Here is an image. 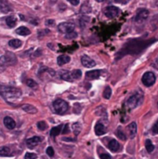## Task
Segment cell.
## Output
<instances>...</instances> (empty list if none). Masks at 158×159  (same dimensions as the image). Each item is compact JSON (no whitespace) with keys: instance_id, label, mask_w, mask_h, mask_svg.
Listing matches in <instances>:
<instances>
[{"instance_id":"74e56055","label":"cell","mask_w":158,"mask_h":159,"mask_svg":"<svg viewBox=\"0 0 158 159\" xmlns=\"http://www.w3.org/2000/svg\"><path fill=\"white\" fill-rule=\"evenodd\" d=\"M58 0H50V2H52V3H56Z\"/></svg>"},{"instance_id":"1f68e13d","label":"cell","mask_w":158,"mask_h":159,"mask_svg":"<svg viewBox=\"0 0 158 159\" xmlns=\"http://www.w3.org/2000/svg\"><path fill=\"white\" fill-rule=\"evenodd\" d=\"M77 36V34L74 32V31H73V32H71V33H69V34H66L65 35V37L67 39H72V38H74V37H76Z\"/></svg>"},{"instance_id":"f35d334b","label":"cell","mask_w":158,"mask_h":159,"mask_svg":"<svg viewBox=\"0 0 158 159\" xmlns=\"http://www.w3.org/2000/svg\"><path fill=\"white\" fill-rule=\"evenodd\" d=\"M95 1H97V2H102L103 0H95Z\"/></svg>"},{"instance_id":"ffe728a7","label":"cell","mask_w":158,"mask_h":159,"mask_svg":"<svg viewBox=\"0 0 158 159\" xmlns=\"http://www.w3.org/2000/svg\"><path fill=\"white\" fill-rule=\"evenodd\" d=\"M6 23H7V25H8V27L13 28V27H15V25H16L17 20H16V18H15V17H13V16H8V17L6 18Z\"/></svg>"},{"instance_id":"836d02e7","label":"cell","mask_w":158,"mask_h":159,"mask_svg":"<svg viewBox=\"0 0 158 159\" xmlns=\"http://www.w3.org/2000/svg\"><path fill=\"white\" fill-rule=\"evenodd\" d=\"M47 156H50V157H52L54 156V150H53V148L52 147H47Z\"/></svg>"},{"instance_id":"4dcf8cb0","label":"cell","mask_w":158,"mask_h":159,"mask_svg":"<svg viewBox=\"0 0 158 159\" xmlns=\"http://www.w3.org/2000/svg\"><path fill=\"white\" fill-rule=\"evenodd\" d=\"M36 158H37V156L33 153H26L24 156V159H36Z\"/></svg>"},{"instance_id":"83f0119b","label":"cell","mask_w":158,"mask_h":159,"mask_svg":"<svg viewBox=\"0 0 158 159\" xmlns=\"http://www.w3.org/2000/svg\"><path fill=\"white\" fill-rule=\"evenodd\" d=\"M116 135L117 136L120 138L121 140H123V141H126V135H125V133H124L123 131H122V129L119 128L118 129H117V131H116Z\"/></svg>"},{"instance_id":"3957f363","label":"cell","mask_w":158,"mask_h":159,"mask_svg":"<svg viewBox=\"0 0 158 159\" xmlns=\"http://www.w3.org/2000/svg\"><path fill=\"white\" fill-rule=\"evenodd\" d=\"M52 107H53V110L56 114L59 115H63L65 112H67L68 110V103L63 101V100H56L53 103H52Z\"/></svg>"},{"instance_id":"2e32d148","label":"cell","mask_w":158,"mask_h":159,"mask_svg":"<svg viewBox=\"0 0 158 159\" xmlns=\"http://www.w3.org/2000/svg\"><path fill=\"white\" fill-rule=\"evenodd\" d=\"M95 133L98 135V136H102L105 133V128L102 123H98L95 126Z\"/></svg>"},{"instance_id":"8992f818","label":"cell","mask_w":158,"mask_h":159,"mask_svg":"<svg viewBox=\"0 0 158 159\" xmlns=\"http://www.w3.org/2000/svg\"><path fill=\"white\" fill-rule=\"evenodd\" d=\"M119 12H120L119 8L116 7H113V6H109L104 9V14L106 15V17H108L110 19L116 17L119 14Z\"/></svg>"},{"instance_id":"5bb4252c","label":"cell","mask_w":158,"mask_h":159,"mask_svg":"<svg viewBox=\"0 0 158 159\" xmlns=\"http://www.w3.org/2000/svg\"><path fill=\"white\" fill-rule=\"evenodd\" d=\"M108 148L113 152H117L119 149H120V144H119L118 142L116 141V140H112V141H110V142L108 143Z\"/></svg>"},{"instance_id":"603a6c76","label":"cell","mask_w":158,"mask_h":159,"mask_svg":"<svg viewBox=\"0 0 158 159\" xmlns=\"http://www.w3.org/2000/svg\"><path fill=\"white\" fill-rule=\"evenodd\" d=\"M11 156L10 149L7 146H3L0 148V156Z\"/></svg>"},{"instance_id":"ac0fdd59","label":"cell","mask_w":158,"mask_h":159,"mask_svg":"<svg viewBox=\"0 0 158 159\" xmlns=\"http://www.w3.org/2000/svg\"><path fill=\"white\" fill-rule=\"evenodd\" d=\"M22 109L24 110L25 112L29 114H36L37 113V109L35 107H33V105H30V104H23L22 106Z\"/></svg>"},{"instance_id":"e0dca14e","label":"cell","mask_w":158,"mask_h":159,"mask_svg":"<svg viewBox=\"0 0 158 159\" xmlns=\"http://www.w3.org/2000/svg\"><path fill=\"white\" fill-rule=\"evenodd\" d=\"M128 129H129V133H130V138L133 139L136 136L137 133V124L136 122H132L128 125Z\"/></svg>"},{"instance_id":"4316f807","label":"cell","mask_w":158,"mask_h":159,"mask_svg":"<svg viewBox=\"0 0 158 159\" xmlns=\"http://www.w3.org/2000/svg\"><path fill=\"white\" fill-rule=\"evenodd\" d=\"M71 74H72L73 79H79L81 77V76H82V72H81L80 70H74V71L71 73Z\"/></svg>"},{"instance_id":"9a60e30c","label":"cell","mask_w":158,"mask_h":159,"mask_svg":"<svg viewBox=\"0 0 158 159\" xmlns=\"http://www.w3.org/2000/svg\"><path fill=\"white\" fill-rule=\"evenodd\" d=\"M71 60V58L69 57L68 55H61L58 57V59H57V62H58L59 65H64L66 63H68Z\"/></svg>"},{"instance_id":"8d00e7d4","label":"cell","mask_w":158,"mask_h":159,"mask_svg":"<svg viewBox=\"0 0 158 159\" xmlns=\"http://www.w3.org/2000/svg\"><path fill=\"white\" fill-rule=\"evenodd\" d=\"M61 132H63V134L68 133V132H69V126H68V125H65V126H64V128H63V130Z\"/></svg>"},{"instance_id":"44dd1931","label":"cell","mask_w":158,"mask_h":159,"mask_svg":"<svg viewBox=\"0 0 158 159\" xmlns=\"http://www.w3.org/2000/svg\"><path fill=\"white\" fill-rule=\"evenodd\" d=\"M22 45V41L19 40V39H11V40H9V42H8V46L11 47V48H13V49L21 48Z\"/></svg>"},{"instance_id":"30bf717a","label":"cell","mask_w":158,"mask_h":159,"mask_svg":"<svg viewBox=\"0 0 158 159\" xmlns=\"http://www.w3.org/2000/svg\"><path fill=\"white\" fill-rule=\"evenodd\" d=\"M139 101H140V96H138V94H134L129 97V99L127 100V104L130 108H135L139 104Z\"/></svg>"},{"instance_id":"9c48e42d","label":"cell","mask_w":158,"mask_h":159,"mask_svg":"<svg viewBox=\"0 0 158 159\" xmlns=\"http://www.w3.org/2000/svg\"><path fill=\"white\" fill-rule=\"evenodd\" d=\"M42 141H43L42 137L35 136V137H32L30 139H28L27 141H26V144H27V146L29 147V148H33L35 146H36L39 142H41Z\"/></svg>"},{"instance_id":"7a4b0ae2","label":"cell","mask_w":158,"mask_h":159,"mask_svg":"<svg viewBox=\"0 0 158 159\" xmlns=\"http://www.w3.org/2000/svg\"><path fill=\"white\" fill-rule=\"evenodd\" d=\"M17 62L16 56L11 52H7L2 57H0V73L3 72L8 66L14 65Z\"/></svg>"},{"instance_id":"d4e9b609","label":"cell","mask_w":158,"mask_h":159,"mask_svg":"<svg viewBox=\"0 0 158 159\" xmlns=\"http://www.w3.org/2000/svg\"><path fill=\"white\" fill-rule=\"evenodd\" d=\"M145 147H146V150H147L148 153H152V151H154V149H155V146H154V144L152 143L151 140H146Z\"/></svg>"},{"instance_id":"d590c367","label":"cell","mask_w":158,"mask_h":159,"mask_svg":"<svg viewBox=\"0 0 158 159\" xmlns=\"http://www.w3.org/2000/svg\"><path fill=\"white\" fill-rule=\"evenodd\" d=\"M79 1L80 0H68V2H70L73 6H77L79 4Z\"/></svg>"},{"instance_id":"f546056e","label":"cell","mask_w":158,"mask_h":159,"mask_svg":"<svg viewBox=\"0 0 158 159\" xmlns=\"http://www.w3.org/2000/svg\"><path fill=\"white\" fill-rule=\"evenodd\" d=\"M37 128L40 130H45L47 128V125L46 124V122H44V121H40V122L37 123Z\"/></svg>"},{"instance_id":"f1b7e54d","label":"cell","mask_w":158,"mask_h":159,"mask_svg":"<svg viewBox=\"0 0 158 159\" xmlns=\"http://www.w3.org/2000/svg\"><path fill=\"white\" fill-rule=\"evenodd\" d=\"M26 85L28 87H36L37 84H36L35 81H33V79H27V80H26Z\"/></svg>"},{"instance_id":"277c9868","label":"cell","mask_w":158,"mask_h":159,"mask_svg":"<svg viewBox=\"0 0 158 159\" xmlns=\"http://www.w3.org/2000/svg\"><path fill=\"white\" fill-rule=\"evenodd\" d=\"M141 81L146 87H151L152 85H154L155 82V76L154 74V73L147 72L143 74Z\"/></svg>"},{"instance_id":"484cf974","label":"cell","mask_w":158,"mask_h":159,"mask_svg":"<svg viewBox=\"0 0 158 159\" xmlns=\"http://www.w3.org/2000/svg\"><path fill=\"white\" fill-rule=\"evenodd\" d=\"M111 95H112V90L110 87H106L104 90V92H103V97L105 98V99L109 100L110 98H111Z\"/></svg>"},{"instance_id":"8fae6325","label":"cell","mask_w":158,"mask_h":159,"mask_svg":"<svg viewBox=\"0 0 158 159\" xmlns=\"http://www.w3.org/2000/svg\"><path fill=\"white\" fill-rule=\"evenodd\" d=\"M0 11L3 13H8L11 11V8L7 0H0Z\"/></svg>"},{"instance_id":"7402d4cb","label":"cell","mask_w":158,"mask_h":159,"mask_svg":"<svg viewBox=\"0 0 158 159\" xmlns=\"http://www.w3.org/2000/svg\"><path fill=\"white\" fill-rule=\"evenodd\" d=\"M16 33L18 35H30L31 34V32L30 30L28 29L27 27H24V26H22L20 28H18V29L16 30Z\"/></svg>"},{"instance_id":"cb8c5ba5","label":"cell","mask_w":158,"mask_h":159,"mask_svg":"<svg viewBox=\"0 0 158 159\" xmlns=\"http://www.w3.org/2000/svg\"><path fill=\"white\" fill-rule=\"evenodd\" d=\"M61 126H58V127H55L53 128L51 130H50V135H51V137H56V136H58V135L61 133Z\"/></svg>"},{"instance_id":"5b68a950","label":"cell","mask_w":158,"mask_h":159,"mask_svg":"<svg viewBox=\"0 0 158 159\" xmlns=\"http://www.w3.org/2000/svg\"><path fill=\"white\" fill-rule=\"evenodd\" d=\"M58 29L61 33L66 35L74 31V24L72 22H61L58 25Z\"/></svg>"},{"instance_id":"4fadbf2b","label":"cell","mask_w":158,"mask_h":159,"mask_svg":"<svg viewBox=\"0 0 158 159\" xmlns=\"http://www.w3.org/2000/svg\"><path fill=\"white\" fill-rule=\"evenodd\" d=\"M100 76V70H92L86 73V76L88 79H97Z\"/></svg>"},{"instance_id":"d6a6232c","label":"cell","mask_w":158,"mask_h":159,"mask_svg":"<svg viewBox=\"0 0 158 159\" xmlns=\"http://www.w3.org/2000/svg\"><path fill=\"white\" fill-rule=\"evenodd\" d=\"M152 132L154 134H158V120L155 122V124L152 126Z\"/></svg>"},{"instance_id":"d6986e66","label":"cell","mask_w":158,"mask_h":159,"mask_svg":"<svg viewBox=\"0 0 158 159\" xmlns=\"http://www.w3.org/2000/svg\"><path fill=\"white\" fill-rule=\"evenodd\" d=\"M60 76L65 81H69V82H72L73 81V77H72V74L70 72L68 71H61L60 73Z\"/></svg>"},{"instance_id":"52a82bcc","label":"cell","mask_w":158,"mask_h":159,"mask_svg":"<svg viewBox=\"0 0 158 159\" xmlns=\"http://www.w3.org/2000/svg\"><path fill=\"white\" fill-rule=\"evenodd\" d=\"M148 16H149V11L145 8H141V9H139L135 20L137 22H142L143 21L146 20Z\"/></svg>"},{"instance_id":"ba28073f","label":"cell","mask_w":158,"mask_h":159,"mask_svg":"<svg viewBox=\"0 0 158 159\" xmlns=\"http://www.w3.org/2000/svg\"><path fill=\"white\" fill-rule=\"evenodd\" d=\"M81 62H82L83 66L87 67V68H91L96 65V62L94 60L87 55H83L82 57H81Z\"/></svg>"},{"instance_id":"7c38bea8","label":"cell","mask_w":158,"mask_h":159,"mask_svg":"<svg viewBox=\"0 0 158 159\" xmlns=\"http://www.w3.org/2000/svg\"><path fill=\"white\" fill-rule=\"evenodd\" d=\"M4 125H5V127H6L7 128H8V129H13L14 128H15L16 123L11 117H9V116H6V117L4 118Z\"/></svg>"},{"instance_id":"6da1fadb","label":"cell","mask_w":158,"mask_h":159,"mask_svg":"<svg viewBox=\"0 0 158 159\" xmlns=\"http://www.w3.org/2000/svg\"><path fill=\"white\" fill-rule=\"evenodd\" d=\"M0 94H1L6 100L18 99L22 95L20 90L13 87H7L4 85H0Z\"/></svg>"},{"instance_id":"e575fe53","label":"cell","mask_w":158,"mask_h":159,"mask_svg":"<svg viewBox=\"0 0 158 159\" xmlns=\"http://www.w3.org/2000/svg\"><path fill=\"white\" fill-rule=\"evenodd\" d=\"M100 159H112L111 156L108 155V153H102V155L100 156Z\"/></svg>"}]
</instances>
